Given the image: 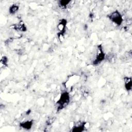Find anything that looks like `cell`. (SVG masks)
Returning a JSON list of instances; mask_svg holds the SVG:
<instances>
[{"mask_svg":"<svg viewBox=\"0 0 132 132\" xmlns=\"http://www.w3.org/2000/svg\"><path fill=\"white\" fill-rule=\"evenodd\" d=\"M19 9V5L16 4H12L9 8V13L11 14H14Z\"/></svg>","mask_w":132,"mask_h":132,"instance_id":"30bf717a","label":"cell"},{"mask_svg":"<svg viewBox=\"0 0 132 132\" xmlns=\"http://www.w3.org/2000/svg\"><path fill=\"white\" fill-rule=\"evenodd\" d=\"M67 23V22L65 19H62L59 21L57 26V28L59 31V33L63 34H65Z\"/></svg>","mask_w":132,"mask_h":132,"instance_id":"5b68a950","label":"cell"},{"mask_svg":"<svg viewBox=\"0 0 132 132\" xmlns=\"http://www.w3.org/2000/svg\"><path fill=\"white\" fill-rule=\"evenodd\" d=\"M71 1H65V0H61L58 2V5L59 7L62 9H66L67 7L70 4Z\"/></svg>","mask_w":132,"mask_h":132,"instance_id":"9c48e42d","label":"cell"},{"mask_svg":"<svg viewBox=\"0 0 132 132\" xmlns=\"http://www.w3.org/2000/svg\"><path fill=\"white\" fill-rule=\"evenodd\" d=\"M70 102V95L69 93L67 91H63L60 96L59 99L56 103V105H57V111L66 107L69 105Z\"/></svg>","mask_w":132,"mask_h":132,"instance_id":"6da1fadb","label":"cell"},{"mask_svg":"<svg viewBox=\"0 0 132 132\" xmlns=\"http://www.w3.org/2000/svg\"><path fill=\"white\" fill-rule=\"evenodd\" d=\"M34 123L33 120H27L21 122L19 125L21 127L26 130H29L31 128Z\"/></svg>","mask_w":132,"mask_h":132,"instance_id":"8992f818","label":"cell"},{"mask_svg":"<svg viewBox=\"0 0 132 132\" xmlns=\"http://www.w3.org/2000/svg\"><path fill=\"white\" fill-rule=\"evenodd\" d=\"M108 17L111 22L118 26H120L123 21V18L122 14L117 10L112 12L108 15Z\"/></svg>","mask_w":132,"mask_h":132,"instance_id":"7a4b0ae2","label":"cell"},{"mask_svg":"<svg viewBox=\"0 0 132 132\" xmlns=\"http://www.w3.org/2000/svg\"><path fill=\"white\" fill-rule=\"evenodd\" d=\"M8 63V58L6 56L3 57L1 59V65L4 66H7Z\"/></svg>","mask_w":132,"mask_h":132,"instance_id":"8fae6325","label":"cell"},{"mask_svg":"<svg viewBox=\"0 0 132 132\" xmlns=\"http://www.w3.org/2000/svg\"><path fill=\"white\" fill-rule=\"evenodd\" d=\"M85 122H77L74 124L72 128V131L73 132H81L84 130L85 128Z\"/></svg>","mask_w":132,"mask_h":132,"instance_id":"277c9868","label":"cell"},{"mask_svg":"<svg viewBox=\"0 0 132 132\" xmlns=\"http://www.w3.org/2000/svg\"><path fill=\"white\" fill-rule=\"evenodd\" d=\"M105 58V54L101 45H98L95 55V57L93 61V64L97 65L102 62Z\"/></svg>","mask_w":132,"mask_h":132,"instance_id":"3957f363","label":"cell"},{"mask_svg":"<svg viewBox=\"0 0 132 132\" xmlns=\"http://www.w3.org/2000/svg\"><path fill=\"white\" fill-rule=\"evenodd\" d=\"M12 28L15 30L22 32H25L27 30V28L23 22H20L18 24H14L12 26Z\"/></svg>","mask_w":132,"mask_h":132,"instance_id":"52a82bcc","label":"cell"},{"mask_svg":"<svg viewBox=\"0 0 132 132\" xmlns=\"http://www.w3.org/2000/svg\"><path fill=\"white\" fill-rule=\"evenodd\" d=\"M124 83L125 89L127 91H130L132 86L131 78L130 77H125L124 78Z\"/></svg>","mask_w":132,"mask_h":132,"instance_id":"ba28073f","label":"cell"}]
</instances>
